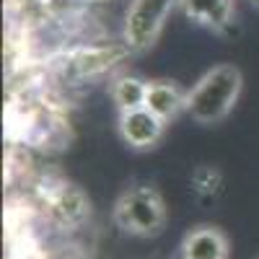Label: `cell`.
Returning a JSON list of instances; mask_svg holds the SVG:
<instances>
[{"label":"cell","mask_w":259,"mask_h":259,"mask_svg":"<svg viewBox=\"0 0 259 259\" xmlns=\"http://www.w3.org/2000/svg\"><path fill=\"white\" fill-rule=\"evenodd\" d=\"M182 259H228V239L215 226L192 228L182 241Z\"/></svg>","instance_id":"5"},{"label":"cell","mask_w":259,"mask_h":259,"mask_svg":"<svg viewBox=\"0 0 259 259\" xmlns=\"http://www.w3.org/2000/svg\"><path fill=\"white\" fill-rule=\"evenodd\" d=\"M117 127H119V135L127 148L150 150L161 143V138L166 133V119H161L156 112H150L148 106H138V109L119 112Z\"/></svg>","instance_id":"4"},{"label":"cell","mask_w":259,"mask_h":259,"mask_svg":"<svg viewBox=\"0 0 259 259\" xmlns=\"http://www.w3.org/2000/svg\"><path fill=\"white\" fill-rule=\"evenodd\" d=\"M187 18L207 29H226L233 18V0H179Z\"/></svg>","instance_id":"7"},{"label":"cell","mask_w":259,"mask_h":259,"mask_svg":"<svg viewBox=\"0 0 259 259\" xmlns=\"http://www.w3.org/2000/svg\"><path fill=\"white\" fill-rule=\"evenodd\" d=\"M166 215L168 212L161 192L150 184H140L119 194V200L114 202L112 210V221L127 236L150 239V236H158L163 231Z\"/></svg>","instance_id":"2"},{"label":"cell","mask_w":259,"mask_h":259,"mask_svg":"<svg viewBox=\"0 0 259 259\" xmlns=\"http://www.w3.org/2000/svg\"><path fill=\"white\" fill-rule=\"evenodd\" d=\"M244 75L236 65H215L187 91V114L197 124L223 122L241 96Z\"/></svg>","instance_id":"1"},{"label":"cell","mask_w":259,"mask_h":259,"mask_svg":"<svg viewBox=\"0 0 259 259\" xmlns=\"http://www.w3.org/2000/svg\"><path fill=\"white\" fill-rule=\"evenodd\" d=\"M145 106L168 122V119L179 117L182 112H187V91L171 80H150Z\"/></svg>","instance_id":"6"},{"label":"cell","mask_w":259,"mask_h":259,"mask_svg":"<svg viewBox=\"0 0 259 259\" xmlns=\"http://www.w3.org/2000/svg\"><path fill=\"white\" fill-rule=\"evenodd\" d=\"M256 259H259V256H256Z\"/></svg>","instance_id":"10"},{"label":"cell","mask_w":259,"mask_h":259,"mask_svg":"<svg viewBox=\"0 0 259 259\" xmlns=\"http://www.w3.org/2000/svg\"><path fill=\"white\" fill-rule=\"evenodd\" d=\"M251 6H256V8H259V0H251Z\"/></svg>","instance_id":"9"},{"label":"cell","mask_w":259,"mask_h":259,"mask_svg":"<svg viewBox=\"0 0 259 259\" xmlns=\"http://www.w3.org/2000/svg\"><path fill=\"white\" fill-rule=\"evenodd\" d=\"M148 83L138 75H122L112 83V99L117 104L119 112L127 109H138V106H145V96H148Z\"/></svg>","instance_id":"8"},{"label":"cell","mask_w":259,"mask_h":259,"mask_svg":"<svg viewBox=\"0 0 259 259\" xmlns=\"http://www.w3.org/2000/svg\"><path fill=\"white\" fill-rule=\"evenodd\" d=\"M177 0H130L124 13L122 39L130 52H143L156 45L163 31V24Z\"/></svg>","instance_id":"3"}]
</instances>
